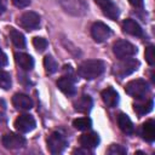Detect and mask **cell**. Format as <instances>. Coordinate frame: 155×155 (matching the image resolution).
<instances>
[{
	"label": "cell",
	"instance_id": "obj_1",
	"mask_svg": "<svg viewBox=\"0 0 155 155\" xmlns=\"http://www.w3.org/2000/svg\"><path fill=\"white\" fill-rule=\"evenodd\" d=\"M105 69V64L101 59H88L82 62L78 68V74L86 79V80H93L103 74Z\"/></svg>",
	"mask_w": 155,
	"mask_h": 155
},
{
	"label": "cell",
	"instance_id": "obj_2",
	"mask_svg": "<svg viewBox=\"0 0 155 155\" xmlns=\"http://www.w3.org/2000/svg\"><path fill=\"white\" fill-rule=\"evenodd\" d=\"M125 91H126V93L128 96H131V97H133L136 99L143 101V99H145V96L149 92V86H148L145 80L136 79V80H132V81L126 84Z\"/></svg>",
	"mask_w": 155,
	"mask_h": 155
},
{
	"label": "cell",
	"instance_id": "obj_3",
	"mask_svg": "<svg viewBox=\"0 0 155 155\" xmlns=\"http://www.w3.org/2000/svg\"><path fill=\"white\" fill-rule=\"evenodd\" d=\"M139 67V62L136 59V58H122L115 67H114V74L122 79L130 74H132L133 71H136Z\"/></svg>",
	"mask_w": 155,
	"mask_h": 155
},
{
	"label": "cell",
	"instance_id": "obj_4",
	"mask_svg": "<svg viewBox=\"0 0 155 155\" xmlns=\"http://www.w3.org/2000/svg\"><path fill=\"white\" fill-rule=\"evenodd\" d=\"M113 52L117 58L122 59L134 56L137 53V47L127 40H117L113 45Z\"/></svg>",
	"mask_w": 155,
	"mask_h": 155
},
{
	"label": "cell",
	"instance_id": "obj_5",
	"mask_svg": "<svg viewBox=\"0 0 155 155\" xmlns=\"http://www.w3.org/2000/svg\"><path fill=\"white\" fill-rule=\"evenodd\" d=\"M67 147L65 137L59 132H52L47 139V148L51 154H61Z\"/></svg>",
	"mask_w": 155,
	"mask_h": 155
},
{
	"label": "cell",
	"instance_id": "obj_6",
	"mask_svg": "<svg viewBox=\"0 0 155 155\" xmlns=\"http://www.w3.org/2000/svg\"><path fill=\"white\" fill-rule=\"evenodd\" d=\"M18 23L22 28H24L27 30H34V29L39 28V25H40V16L33 11L24 12L19 17Z\"/></svg>",
	"mask_w": 155,
	"mask_h": 155
},
{
	"label": "cell",
	"instance_id": "obj_7",
	"mask_svg": "<svg viewBox=\"0 0 155 155\" xmlns=\"http://www.w3.org/2000/svg\"><path fill=\"white\" fill-rule=\"evenodd\" d=\"M91 35L96 42H104L111 35V30L107 24L102 22H96L91 27Z\"/></svg>",
	"mask_w": 155,
	"mask_h": 155
},
{
	"label": "cell",
	"instance_id": "obj_8",
	"mask_svg": "<svg viewBox=\"0 0 155 155\" xmlns=\"http://www.w3.org/2000/svg\"><path fill=\"white\" fill-rule=\"evenodd\" d=\"M36 126L35 119L29 114H22L15 120V127L21 133H28L33 131Z\"/></svg>",
	"mask_w": 155,
	"mask_h": 155
},
{
	"label": "cell",
	"instance_id": "obj_9",
	"mask_svg": "<svg viewBox=\"0 0 155 155\" xmlns=\"http://www.w3.org/2000/svg\"><path fill=\"white\" fill-rule=\"evenodd\" d=\"M25 144V138L17 133H6L2 137V145L7 149H18Z\"/></svg>",
	"mask_w": 155,
	"mask_h": 155
},
{
	"label": "cell",
	"instance_id": "obj_10",
	"mask_svg": "<svg viewBox=\"0 0 155 155\" xmlns=\"http://www.w3.org/2000/svg\"><path fill=\"white\" fill-rule=\"evenodd\" d=\"M96 4L101 7V10L103 11V13L110 18V19H116L119 17V10L116 7V5L111 1V0H94Z\"/></svg>",
	"mask_w": 155,
	"mask_h": 155
},
{
	"label": "cell",
	"instance_id": "obj_11",
	"mask_svg": "<svg viewBox=\"0 0 155 155\" xmlns=\"http://www.w3.org/2000/svg\"><path fill=\"white\" fill-rule=\"evenodd\" d=\"M12 104L18 110H29L33 108V101L24 93H16L12 97Z\"/></svg>",
	"mask_w": 155,
	"mask_h": 155
},
{
	"label": "cell",
	"instance_id": "obj_12",
	"mask_svg": "<svg viewBox=\"0 0 155 155\" xmlns=\"http://www.w3.org/2000/svg\"><path fill=\"white\" fill-rule=\"evenodd\" d=\"M79 140H80L81 147L86 148V149H93L99 144V137H98V134L96 132L84 133V134H81Z\"/></svg>",
	"mask_w": 155,
	"mask_h": 155
},
{
	"label": "cell",
	"instance_id": "obj_13",
	"mask_svg": "<svg viewBox=\"0 0 155 155\" xmlns=\"http://www.w3.org/2000/svg\"><path fill=\"white\" fill-rule=\"evenodd\" d=\"M57 86L58 88L67 96H74L76 92L75 85L73 82V80L70 79V76H62L61 79H58L57 81Z\"/></svg>",
	"mask_w": 155,
	"mask_h": 155
},
{
	"label": "cell",
	"instance_id": "obj_14",
	"mask_svg": "<svg viewBox=\"0 0 155 155\" xmlns=\"http://www.w3.org/2000/svg\"><path fill=\"white\" fill-rule=\"evenodd\" d=\"M102 99L107 107L114 108L119 103V94L113 87H107L102 91Z\"/></svg>",
	"mask_w": 155,
	"mask_h": 155
},
{
	"label": "cell",
	"instance_id": "obj_15",
	"mask_svg": "<svg viewBox=\"0 0 155 155\" xmlns=\"http://www.w3.org/2000/svg\"><path fill=\"white\" fill-rule=\"evenodd\" d=\"M122 29L125 33L133 35V36H142L143 35V29L140 28V25L131 18H127L122 22Z\"/></svg>",
	"mask_w": 155,
	"mask_h": 155
},
{
	"label": "cell",
	"instance_id": "obj_16",
	"mask_svg": "<svg viewBox=\"0 0 155 155\" xmlns=\"http://www.w3.org/2000/svg\"><path fill=\"white\" fill-rule=\"evenodd\" d=\"M15 59H16V63L19 65V68H22L23 70H31L34 67V59L28 53L17 52L15 53Z\"/></svg>",
	"mask_w": 155,
	"mask_h": 155
},
{
	"label": "cell",
	"instance_id": "obj_17",
	"mask_svg": "<svg viewBox=\"0 0 155 155\" xmlns=\"http://www.w3.org/2000/svg\"><path fill=\"white\" fill-rule=\"evenodd\" d=\"M142 137L147 142H153L155 139V122H154V120H148L142 125Z\"/></svg>",
	"mask_w": 155,
	"mask_h": 155
},
{
	"label": "cell",
	"instance_id": "obj_18",
	"mask_svg": "<svg viewBox=\"0 0 155 155\" xmlns=\"http://www.w3.org/2000/svg\"><path fill=\"white\" fill-rule=\"evenodd\" d=\"M74 107L78 111H81V113H87L91 110L92 108V99L90 96H81L78 98V101L74 103Z\"/></svg>",
	"mask_w": 155,
	"mask_h": 155
},
{
	"label": "cell",
	"instance_id": "obj_19",
	"mask_svg": "<svg viewBox=\"0 0 155 155\" xmlns=\"http://www.w3.org/2000/svg\"><path fill=\"white\" fill-rule=\"evenodd\" d=\"M117 125L120 127V130L124 132V133H127V134H131L133 133V124L131 121V119L125 115V114H120L117 116Z\"/></svg>",
	"mask_w": 155,
	"mask_h": 155
},
{
	"label": "cell",
	"instance_id": "obj_20",
	"mask_svg": "<svg viewBox=\"0 0 155 155\" xmlns=\"http://www.w3.org/2000/svg\"><path fill=\"white\" fill-rule=\"evenodd\" d=\"M10 38H11L12 44L16 47H18V48L25 47V38H24V35L21 31H18V30H16V29L12 28L10 30Z\"/></svg>",
	"mask_w": 155,
	"mask_h": 155
},
{
	"label": "cell",
	"instance_id": "obj_21",
	"mask_svg": "<svg viewBox=\"0 0 155 155\" xmlns=\"http://www.w3.org/2000/svg\"><path fill=\"white\" fill-rule=\"evenodd\" d=\"M153 105H154L153 99H149V101H145V102H142V103H137V104H134L133 107H134V111H136L139 116H142V115H145V114H148L149 111H151Z\"/></svg>",
	"mask_w": 155,
	"mask_h": 155
},
{
	"label": "cell",
	"instance_id": "obj_22",
	"mask_svg": "<svg viewBox=\"0 0 155 155\" xmlns=\"http://www.w3.org/2000/svg\"><path fill=\"white\" fill-rule=\"evenodd\" d=\"M44 68L47 74H53L58 70V64L52 56H46L44 58Z\"/></svg>",
	"mask_w": 155,
	"mask_h": 155
},
{
	"label": "cell",
	"instance_id": "obj_23",
	"mask_svg": "<svg viewBox=\"0 0 155 155\" xmlns=\"http://www.w3.org/2000/svg\"><path fill=\"white\" fill-rule=\"evenodd\" d=\"M92 125V121L90 117H79V119H75L73 121V126L79 130V131H85V130H88Z\"/></svg>",
	"mask_w": 155,
	"mask_h": 155
},
{
	"label": "cell",
	"instance_id": "obj_24",
	"mask_svg": "<svg viewBox=\"0 0 155 155\" xmlns=\"http://www.w3.org/2000/svg\"><path fill=\"white\" fill-rule=\"evenodd\" d=\"M12 85V81H11V76L7 71H4V70H0V87L2 90H8Z\"/></svg>",
	"mask_w": 155,
	"mask_h": 155
},
{
	"label": "cell",
	"instance_id": "obj_25",
	"mask_svg": "<svg viewBox=\"0 0 155 155\" xmlns=\"http://www.w3.org/2000/svg\"><path fill=\"white\" fill-rule=\"evenodd\" d=\"M33 45H34V47H35L38 51L42 52V51H45L46 47H47V40L44 39V38H40V36H35V38L33 39Z\"/></svg>",
	"mask_w": 155,
	"mask_h": 155
},
{
	"label": "cell",
	"instance_id": "obj_26",
	"mask_svg": "<svg viewBox=\"0 0 155 155\" xmlns=\"http://www.w3.org/2000/svg\"><path fill=\"white\" fill-rule=\"evenodd\" d=\"M126 153H127L126 148L122 145H119V144H113L108 149V154H110V155H124Z\"/></svg>",
	"mask_w": 155,
	"mask_h": 155
},
{
	"label": "cell",
	"instance_id": "obj_27",
	"mask_svg": "<svg viewBox=\"0 0 155 155\" xmlns=\"http://www.w3.org/2000/svg\"><path fill=\"white\" fill-rule=\"evenodd\" d=\"M145 59L149 65H154L155 63V52H154V46L150 45L145 48Z\"/></svg>",
	"mask_w": 155,
	"mask_h": 155
},
{
	"label": "cell",
	"instance_id": "obj_28",
	"mask_svg": "<svg viewBox=\"0 0 155 155\" xmlns=\"http://www.w3.org/2000/svg\"><path fill=\"white\" fill-rule=\"evenodd\" d=\"M12 2H13L15 6L23 8V7H27L30 4V0H12Z\"/></svg>",
	"mask_w": 155,
	"mask_h": 155
},
{
	"label": "cell",
	"instance_id": "obj_29",
	"mask_svg": "<svg viewBox=\"0 0 155 155\" xmlns=\"http://www.w3.org/2000/svg\"><path fill=\"white\" fill-rule=\"evenodd\" d=\"M7 62H8V61H7V56L0 50V68H1V67H5V65L7 64Z\"/></svg>",
	"mask_w": 155,
	"mask_h": 155
},
{
	"label": "cell",
	"instance_id": "obj_30",
	"mask_svg": "<svg viewBox=\"0 0 155 155\" xmlns=\"http://www.w3.org/2000/svg\"><path fill=\"white\" fill-rule=\"evenodd\" d=\"M128 2L134 7H142L143 6V0H128Z\"/></svg>",
	"mask_w": 155,
	"mask_h": 155
},
{
	"label": "cell",
	"instance_id": "obj_31",
	"mask_svg": "<svg viewBox=\"0 0 155 155\" xmlns=\"http://www.w3.org/2000/svg\"><path fill=\"white\" fill-rule=\"evenodd\" d=\"M4 115H5V103L0 99V121L4 119Z\"/></svg>",
	"mask_w": 155,
	"mask_h": 155
},
{
	"label": "cell",
	"instance_id": "obj_32",
	"mask_svg": "<svg viewBox=\"0 0 155 155\" xmlns=\"http://www.w3.org/2000/svg\"><path fill=\"white\" fill-rule=\"evenodd\" d=\"M5 10H6V7H5V4H4V1H1L0 0V16L5 12Z\"/></svg>",
	"mask_w": 155,
	"mask_h": 155
},
{
	"label": "cell",
	"instance_id": "obj_33",
	"mask_svg": "<svg viewBox=\"0 0 155 155\" xmlns=\"http://www.w3.org/2000/svg\"><path fill=\"white\" fill-rule=\"evenodd\" d=\"M1 1H5V0H1Z\"/></svg>",
	"mask_w": 155,
	"mask_h": 155
}]
</instances>
